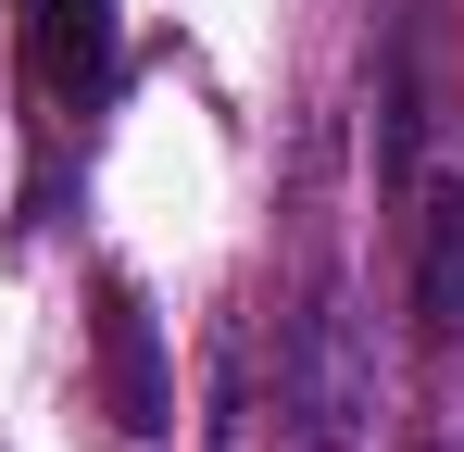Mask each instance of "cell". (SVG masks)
<instances>
[{
    "label": "cell",
    "instance_id": "6da1fadb",
    "mask_svg": "<svg viewBox=\"0 0 464 452\" xmlns=\"http://www.w3.org/2000/svg\"><path fill=\"white\" fill-rule=\"evenodd\" d=\"M289 440L302 452H364V427H377V365H364V327H352V301L314 290L302 327H289Z\"/></svg>",
    "mask_w": 464,
    "mask_h": 452
},
{
    "label": "cell",
    "instance_id": "7a4b0ae2",
    "mask_svg": "<svg viewBox=\"0 0 464 452\" xmlns=\"http://www.w3.org/2000/svg\"><path fill=\"white\" fill-rule=\"evenodd\" d=\"M389 176H401V214H414V327L427 339H464V139H389Z\"/></svg>",
    "mask_w": 464,
    "mask_h": 452
},
{
    "label": "cell",
    "instance_id": "3957f363",
    "mask_svg": "<svg viewBox=\"0 0 464 452\" xmlns=\"http://www.w3.org/2000/svg\"><path fill=\"white\" fill-rule=\"evenodd\" d=\"M25 64H38V88L63 113H88L113 88V13L101 0H25Z\"/></svg>",
    "mask_w": 464,
    "mask_h": 452
}]
</instances>
